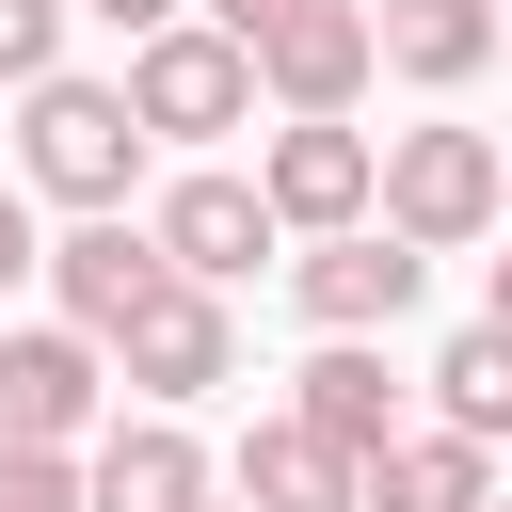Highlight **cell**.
<instances>
[{
    "instance_id": "obj_1",
    "label": "cell",
    "mask_w": 512,
    "mask_h": 512,
    "mask_svg": "<svg viewBox=\"0 0 512 512\" xmlns=\"http://www.w3.org/2000/svg\"><path fill=\"white\" fill-rule=\"evenodd\" d=\"M368 224L416 240V256H464L496 224V144L480 128H384L368 144Z\"/></svg>"
},
{
    "instance_id": "obj_2",
    "label": "cell",
    "mask_w": 512,
    "mask_h": 512,
    "mask_svg": "<svg viewBox=\"0 0 512 512\" xmlns=\"http://www.w3.org/2000/svg\"><path fill=\"white\" fill-rule=\"evenodd\" d=\"M128 128L144 144H224V128H256V64L208 32V16H160V32H128Z\"/></svg>"
},
{
    "instance_id": "obj_3",
    "label": "cell",
    "mask_w": 512,
    "mask_h": 512,
    "mask_svg": "<svg viewBox=\"0 0 512 512\" xmlns=\"http://www.w3.org/2000/svg\"><path fill=\"white\" fill-rule=\"evenodd\" d=\"M32 112H16V160H32V192H64V208H128V176H144V128H128V96L112 80H16Z\"/></svg>"
},
{
    "instance_id": "obj_4",
    "label": "cell",
    "mask_w": 512,
    "mask_h": 512,
    "mask_svg": "<svg viewBox=\"0 0 512 512\" xmlns=\"http://www.w3.org/2000/svg\"><path fill=\"white\" fill-rule=\"evenodd\" d=\"M96 352H112V368H128V384L176 416V400H208V384L240 368V320H224V288H176V272H160V288H144V304H128Z\"/></svg>"
},
{
    "instance_id": "obj_5",
    "label": "cell",
    "mask_w": 512,
    "mask_h": 512,
    "mask_svg": "<svg viewBox=\"0 0 512 512\" xmlns=\"http://www.w3.org/2000/svg\"><path fill=\"white\" fill-rule=\"evenodd\" d=\"M256 208H272V240L368 224V128H352V112H288V128L256 144Z\"/></svg>"
},
{
    "instance_id": "obj_6",
    "label": "cell",
    "mask_w": 512,
    "mask_h": 512,
    "mask_svg": "<svg viewBox=\"0 0 512 512\" xmlns=\"http://www.w3.org/2000/svg\"><path fill=\"white\" fill-rule=\"evenodd\" d=\"M416 272H432V256H416V240H384V224H320V240L288 256V288H304V320H320V336H384V320L416 304Z\"/></svg>"
},
{
    "instance_id": "obj_7",
    "label": "cell",
    "mask_w": 512,
    "mask_h": 512,
    "mask_svg": "<svg viewBox=\"0 0 512 512\" xmlns=\"http://www.w3.org/2000/svg\"><path fill=\"white\" fill-rule=\"evenodd\" d=\"M240 64H256V96H272V112H352V96L384 80V64H368V0H304V16H288V32H256Z\"/></svg>"
},
{
    "instance_id": "obj_8",
    "label": "cell",
    "mask_w": 512,
    "mask_h": 512,
    "mask_svg": "<svg viewBox=\"0 0 512 512\" xmlns=\"http://www.w3.org/2000/svg\"><path fill=\"white\" fill-rule=\"evenodd\" d=\"M144 240H160L176 288H240V272L272 256V208H256V176H176V192L144 208Z\"/></svg>"
},
{
    "instance_id": "obj_9",
    "label": "cell",
    "mask_w": 512,
    "mask_h": 512,
    "mask_svg": "<svg viewBox=\"0 0 512 512\" xmlns=\"http://www.w3.org/2000/svg\"><path fill=\"white\" fill-rule=\"evenodd\" d=\"M96 336H64V320H32V336H0V448H80L96 432Z\"/></svg>"
},
{
    "instance_id": "obj_10",
    "label": "cell",
    "mask_w": 512,
    "mask_h": 512,
    "mask_svg": "<svg viewBox=\"0 0 512 512\" xmlns=\"http://www.w3.org/2000/svg\"><path fill=\"white\" fill-rule=\"evenodd\" d=\"M32 272L64 288V336H112V320H128L144 288H160V240H144L128 208H80V240H48Z\"/></svg>"
},
{
    "instance_id": "obj_11",
    "label": "cell",
    "mask_w": 512,
    "mask_h": 512,
    "mask_svg": "<svg viewBox=\"0 0 512 512\" xmlns=\"http://www.w3.org/2000/svg\"><path fill=\"white\" fill-rule=\"evenodd\" d=\"M368 64H400L416 96H464L496 64V0H368Z\"/></svg>"
},
{
    "instance_id": "obj_12",
    "label": "cell",
    "mask_w": 512,
    "mask_h": 512,
    "mask_svg": "<svg viewBox=\"0 0 512 512\" xmlns=\"http://www.w3.org/2000/svg\"><path fill=\"white\" fill-rule=\"evenodd\" d=\"M80 512H208V448H192L176 416H128V432H96Z\"/></svg>"
},
{
    "instance_id": "obj_13",
    "label": "cell",
    "mask_w": 512,
    "mask_h": 512,
    "mask_svg": "<svg viewBox=\"0 0 512 512\" xmlns=\"http://www.w3.org/2000/svg\"><path fill=\"white\" fill-rule=\"evenodd\" d=\"M480 496H496L480 432H384V448L352 464V512H480Z\"/></svg>"
},
{
    "instance_id": "obj_14",
    "label": "cell",
    "mask_w": 512,
    "mask_h": 512,
    "mask_svg": "<svg viewBox=\"0 0 512 512\" xmlns=\"http://www.w3.org/2000/svg\"><path fill=\"white\" fill-rule=\"evenodd\" d=\"M288 416H304V432H320L336 464H368V448L400 432V384H384V352H368V336H320V352H304V400H288Z\"/></svg>"
},
{
    "instance_id": "obj_15",
    "label": "cell",
    "mask_w": 512,
    "mask_h": 512,
    "mask_svg": "<svg viewBox=\"0 0 512 512\" xmlns=\"http://www.w3.org/2000/svg\"><path fill=\"white\" fill-rule=\"evenodd\" d=\"M224 480H240V512H352V464H336L304 416H256Z\"/></svg>"
},
{
    "instance_id": "obj_16",
    "label": "cell",
    "mask_w": 512,
    "mask_h": 512,
    "mask_svg": "<svg viewBox=\"0 0 512 512\" xmlns=\"http://www.w3.org/2000/svg\"><path fill=\"white\" fill-rule=\"evenodd\" d=\"M432 416H448V432H480V448L512 432V336H496V320H464V336L432 352Z\"/></svg>"
},
{
    "instance_id": "obj_17",
    "label": "cell",
    "mask_w": 512,
    "mask_h": 512,
    "mask_svg": "<svg viewBox=\"0 0 512 512\" xmlns=\"http://www.w3.org/2000/svg\"><path fill=\"white\" fill-rule=\"evenodd\" d=\"M0 512H80V464L64 448H0Z\"/></svg>"
},
{
    "instance_id": "obj_18",
    "label": "cell",
    "mask_w": 512,
    "mask_h": 512,
    "mask_svg": "<svg viewBox=\"0 0 512 512\" xmlns=\"http://www.w3.org/2000/svg\"><path fill=\"white\" fill-rule=\"evenodd\" d=\"M48 48H64V0H0V80H48Z\"/></svg>"
},
{
    "instance_id": "obj_19",
    "label": "cell",
    "mask_w": 512,
    "mask_h": 512,
    "mask_svg": "<svg viewBox=\"0 0 512 512\" xmlns=\"http://www.w3.org/2000/svg\"><path fill=\"white\" fill-rule=\"evenodd\" d=\"M288 16H304V0H208V32H224V48H256V32H288Z\"/></svg>"
},
{
    "instance_id": "obj_20",
    "label": "cell",
    "mask_w": 512,
    "mask_h": 512,
    "mask_svg": "<svg viewBox=\"0 0 512 512\" xmlns=\"http://www.w3.org/2000/svg\"><path fill=\"white\" fill-rule=\"evenodd\" d=\"M32 256H48V240H32V208H16V192H0V288H16V272H32Z\"/></svg>"
},
{
    "instance_id": "obj_21",
    "label": "cell",
    "mask_w": 512,
    "mask_h": 512,
    "mask_svg": "<svg viewBox=\"0 0 512 512\" xmlns=\"http://www.w3.org/2000/svg\"><path fill=\"white\" fill-rule=\"evenodd\" d=\"M80 16H112V32H160V16H192V0H80Z\"/></svg>"
}]
</instances>
